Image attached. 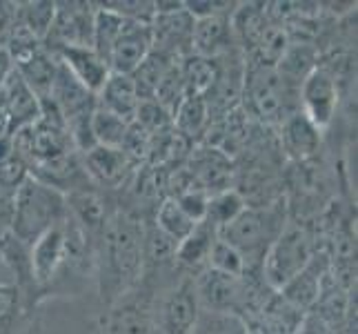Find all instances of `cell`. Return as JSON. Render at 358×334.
Here are the masks:
<instances>
[{
  "label": "cell",
  "instance_id": "f1b7e54d",
  "mask_svg": "<svg viewBox=\"0 0 358 334\" xmlns=\"http://www.w3.org/2000/svg\"><path fill=\"white\" fill-rule=\"evenodd\" d=\"M129 125L125 118H120L107 109H101L96 105L94 116H92V136L96 145L103 147H120L125 136L129 132Z\"/></svg>",
  "mask_w": 358,
  "mask_h": 334
},
{
  "label": "cell",
  "instance_id": "9c48e42d",
  "mask_svg": "<svg viewBox=\"0 0 358 334\" xmlns=\"http://www.w3.org/2000/svg\"><path fill=\"white\" fill-rule=\"evenodd\" d=\"M201 303L192 279H182L158 305V326L163 334H192L201 319Z\"/></svg>",
  "mask_w": 358,
  "mask_h": 334
},
{
  "label": "cell",
  "instance_id": "44dd1931",
  "mask_svg": "<svg viewBox=\"0 0 358 334\" xmlns=\"http://www.w3.org/2000/svg\"><path fill=\"white\" fill-rule=\"evenodd\" d=\"M58 65H60V60L54 54L41 49V52L31 56L29 60L16 65V71L20 74V78L29 85L31 92L38 96V101H47V98L52 96Z\"/></svg>",
  "mask_w": 358,
  "mask_h": 334
},
{
  "label": "cell",
  "instance_id": "d4e9b609",
  "mask_svg": "<svg viewBox=\"0 0 358 334\" xmlns=\"http://www.w3.org/2000/svg\"><path fill=\"white\" fill-rule=\"evenodd\" d=\"M218 239V232L209 225L207 221L199 223L189 237H185L178 245H176V256L174 261H178L185 267H205L207 265V256L209 250H212L214 241Z\"/></svg>",
  "mask_w": 358,
  "mask_h": 334
},
{
  "label": "cell",
  "instance_id": "7c38bea8",
  "mask_svg": "<svg viewBox=\"0 0 358 334\" xmlns=\"http://www.w3.org/2000/svg\"><path fill=\"white\" fill-rule=\"evenodd\" d=\"M83 156V165L94 188H122L134 174L136 163L120 147L94 145Z\"/></svg>",
  "mask_w": 358,
  "mask_h": 334
},
{
  "label": "cell",
  "instance_id": "74e56055",
  "mask_svg": "<svg viewBox=\"0 0 358 334\" xmlns=\"http://www.w3.org/2000/svg\"><path fill=\"white\" fill-rule=\"evenodd\" d=\"M16 20V3H0V47L7 49L11 27Z\"/></svg>",
  "mask_w": 358,
  "mask_h": 334
},
{
  "label": "cell",
  "instance_id": "4dcf8cb0",
  "mask_svg": "<svg viewBox=\"0 0 358 334\" xmlns=\"http://www.w3.org/2000/svg\"><path fill=\"white\" fill-rule=\"evenodd\" d=\"M131 123L134 125H138L145 134H150V136H158V134H165L169 130H174V123H171L169 111L160 107L154 98L141 101Z\"/></svg>",
  "mask_w": 358,
  "mask_h": 334
},
{
  "label": "cell",
  "instance_id": "277c9868",
  "mask_svg": "<svg viewBox=\"0 0 358 334\" xmlns=\"http://www.w3.org/2000/svg\"><path fill=\"white\" fill-rule=\"evenodd\" d=\"M243 103L250 116L280 125L294 111H299V85L289 83L278 69L247 63Z\"/></svg>",
  "mask_w": 358,
  "mask_h": 334
},
{
  "label": "cell",
  "instance_id": "d6a6232c",
  "mask_svg": "<svg viewBox=\"0 0 358 334\" xmlns=\"http://www.w3.org/2000/svg\"><path fill=\"white\" fill-rule=\"evenodd\" d=\"M192 334H250V328H247V321L236 314L201 312Z\"/></svg>",
  "mask_w": 358,
  "mask_h": 334
},
{
  "label": "cell",
  "instance_id": "d590c367",
  "mask_svg": "<svg viewBox=\"0 0 358 334\" xmlns=\"http://www.w3.org/2000/svg\"><path fill=\"white\" fill-rule=\"evenodd\" d=\"M234 9H236V3H229V0H189L185 3V11L194 20L209 16H231Z\"/></svg>",
  "mask_w": 358,
  "mask_h": 334
},
{
  "label": "cell",
  "instance_id": "603a6c76",
  "mask_svg": "<svg viewBox=\"0 0 358 334\" xmlns=\"http://www.w3.org/2000/svg\"><path fill=\"white\" fill-rule=\"evenodd\" d=\"M180 74L187 96H207L218 81V58L187 54L180 58Z\"/></svg>",
  "mask_w": 358,
  "mask_h": 334
},
{
  "label": "cell",
  "instance_id": "836d02e7",
  "mask_svg": "<svg viewBox=\"0 0 358 334\" xmlns=\"http://www.w3.org/2000/svg\"><path fill=\"white\" fill-rule=\"evenodd\" d=\"M24 307V299L18 290L16 283L3 281L0 283V334H9L11 328L16 326V321Z\"/></svg>",
  "mask_w": 358,
  "mask_h": 334
},
{
  "label": "cell",
  "instance_id": "ac0fdd59",
  "mask_svg": "<svg viewBox=\"0 0 358 334\" xmlns=\"http://www.w3.org/2000/svg\"><path fill=\"white\" fill-rule=\"evenodd\" d=\"M96 105L131 123L136 116V109L141 105V96L131 76H125V74H109L103 90L96 94Z\"/></svg>",
  "mask_w": 358,
  "mask_h": 334
},
{
  "label": "cell",
  "instance_id": "30bf717a",
  "mask_svg": "<svg viewBox=\"0 0 358 334\" xmlns=\"http://www.w3.org/2000/svg\"><path fill=\"white\" fill-rule=\"evenodd\" d=\"M67 258V237H65V221L60 225L45 232L43 237L29 245V261L31 277L38 292L49 288L58 279L60 270Z\"/></svg>",
  "mask_w": 358,
  "mask_h": 334
},
{
  "label": "cell",
  "instance_id": "52a82bcc",
  "mask_svg": "<svg viewBox=\"0 0 358 334\" xmlns=\"http://www.w3.org/2000/svg\"><path fill=\"white\" fill-rule=\"evenodd\" d=\"M94 9L90 3H56L54 22L43 41L45 52L56 56L63 47H92Z\"/></svg>",
  "mask_w": 358,
  "mask_h": 334
},
{
  "label": "cell",
  "instance_id": "f35d334b",
  "mask_svg": "<svg viewBox=\"0 0 358 334\" xmlns=\"http://www.w3.org/2000/svg\"><path fill=\"white\" fill-rule=\"evenodd\" d=\"M14 69H16V65H14V60H11L9 52L5 47H0V88H3L5 81L11 76V71Z\"/></svg>",
  "mask_w": 358,
  "mask_h": 334
},
{
  "label": "cell",
  "instance_id": "4316f807",
  "mask_svg": "<svg viewBox=\"0 0 358 334\" xmlns=\"http://www.w3.org/2000/svg\"><path fill=\"white\" fill-rule=\"evenodd\" d=\"M247 205H250V203H247V199L238 190L231 188V190H225V192H218L214 196H209L205 221L216 232H220L223 228H227L229 223L236 221L247 209Z\"/></svg>",
  "mask_w": 358,
  "mask_h": 334
},
{
  "label": "cell",
  "instance_id": "cb8c5ba5",
  "mask_svg": "<svg viewBox=\"0 0 358 334\" xmlns=\"http://www.w3.org/2000/svg\"><path fill=\"white\" fill-rule=\"evenodd\" d=\"M174 132L180 134L182 139H187L189 143L199 136L209 132L212 118H209V109L203 96H185L182 103L178 105L174 118Z\"/></svg>",
  "mask_w": 358,
  "mask_h": 334
},
{
  "label": "cell",
  "instance_id": "8d00e7d4",
  "mask_svg": "<svg viewBox=\"0 0 358 334\" xmlns=\"http://www.w3.org/2000/svg\"><path fill=\"white\" fill-rule=\"evenodd\" d=\"M294 334H336V330L331 328V326H327L325 321L318 319L316 314L305 312Z\"/></svg>",
  "mask_w": 358,
  "mask_h": 334
},
{
  "label": "cell",
  "instance_id": "3957f363",
  "mask_svg": "<svg viewBox=\"0 0 358 334\" xmlns=\"http://www.w3.org/2000/svg\"><path fill=\"white\" fill-rule=\"evenodd\" d=\"M67 218V201L63 194L47 188L36 179H27L11 199L9 230L24 245H34L45 232Z\"/></svg>",
  "mask_w": 358,
  "mask_h": 334
},
{
  "label": "cell",
  "instance_id": "f546056e",
  "mask_svg": "<svg viewBox=\"0 0 358 334\" xmlns=\"http://www.w3.org/2000/svg\"><path fill=\"white\" fill-rule=\"evenodd\" d=\"M56 3H16V18L45 41V36L54 22Z\"/></svg>",
  "mask_w": 358,
  "mask_h": 334
},
{
  "label": "cell",
  "instance_id": "9a60e30c",
  "mask_svg": "<svg viewBox=\"0 0 358 334\" xmlns=\"http://www.w3.org/2000/svg\"><path fill=\"white\" fill-rule=\"evenodd\" d=\"M56 58L65 65V69L76 78L83 88H87L92 94L103 90L107 81L109 65L98 56L92 47H63L56 52Z\"/></svg>",
  "mask_w": 358,
  "mask_h": 334
},
{
  "label": "cell",
  "instance_id": "5bb4252c",
  "mask_svg": "<svg viewBox=\"0 0 358 334\" xmlns=\"http://www.w3.org/2000/svg\"><path fill=\"white\" fill-rule=\"evenodd\" d=\"M236 49L229 16H209L196 18L192 27L189 54L205 58H220Z\"/></svg>",
  "mask_w": 358,
  "mask_h": 334
},
{
  "label": "cell",
  "instance_id": "4fadbf2b",
  "mask_svg": "<svg viewBox=\"0 0 358 334\" xmlns=\"http://www.w3.org/2000/svg\"><path fill=\"white\" fill-rule=\"evenodd\" d=\"M154 47L152 41V27L147 22H129L125 32L120 34V39L116 41L112 54H109V71L112 74H131L138 69V65L150 56Z\"/></svg>",
  "mask_w": 358,
  "mask_h": 334
},
{
  "label": "cell",
  "instance_id": "d6986e66",
  "mask_svg": "<svg viewBox=\"0 0 358 334\" xmlns=\"http://www.w3.org/2000/svg\"><path fill=\"white\" fill-rule=\"evenodd\" d=\"M327 270L329 267L323 265V261H318V256L314 254L310 265H307L303 272H299V274H296L285 288L278 290L280 299L303 314L310 312L318 292H320V283H323V277L327 274Z\"/></svg>",
  "mask_w": 358,
  "mask_h": 334
},
{
  "label": "cell",
  "instance_id": "7402d4cb",
  "mask_svg": "<svg viewBox=\"0 0 358 334\" xmlns=\"http://www.w3.org/2000/svg\"><path fill=\"white\" fill-rule=\"evenodd\" d=\"M131 20L122 18L116 11L107 9L105 5H96L94 9V27H92V49L101 56L105 63L109 60V54L120 39V34Z\"/></svg>",
  "mask_w": 358,
  "mask_h": 334
},
{
  "label": "cell",
  "instance_id": "ffe728a7",
  "mask_svg": "<svg viewBox=\"0 0 358 334\" xmlns=\"http://www.w3.org/2000/svg\"><path fill=\"white\" fill-rule=\"evenodd\" d=\"M103 334H152L154 321L152 312H147L138 303H122L116 301L109 305L101 321Z\"/></svg>",
  "mask_w": 358,
  "mask_h": 334
},
{
  "label": "cell",
  "instance_id": "8fae6325",
  "mask_svg": "<svg viewBox=\"0 0 358 334\" xmlns=\"http://www.w3.org/2000/svg\"><path fill=\"white\" fill-rule=\"evenodd\" d=\"M29 176L63 196L94 190V183L90 181L87 169L83 165L80 152H67L63 156L49 160V163L36 165L29 169Z\"/></svg>",
  "mask_w": 358,
  "mask_h": 334
},
{
  "label": "cell",
  "instance_id": "ba28073f",
  "mask_svg": "<svg viewBox=\"0 0 358 334\" xmlns=\"http://www.w3.org/2000/svg\"><path fill=\"white\" fill-rule=\"evenodd\" d=\"M299 107L323 132L331 125L338 107V81L325 67H316L299 88Z\"/></svg>",
  "mask_w": 358,
  "mask_h": 334
},
{
  "label": "cell",
  "instance_id": "e575fe53",
  "mask_svg": "<svg viewBox=\"0 0 358 334\" xmlns=\"http://www.w3.org/2000/svg\"><path fill=\"white\" fill-rule=\"evenodd\" d=\"M178 207L182 209L185 214H187L194 223H203L205 216H207V203H209V196L203 192V190H196V188H189L185 190L176 196H171Z\"/></svg>",
  "mask_w": 358,
  "mask_h": 334
},
{
  "label": "cell",
  "instance_id": "83f0119b",
  "mask_svg": "<svg viewBox=\"0 0 358 334\" xmlns=\"http://www.w3.org/2000/svg\"><path fill=\"white\" fill-rule=\"evenodd\" d=\"M154 225L163 234H167L171 241L180 243L185 237H189L192 230L199 225V223H194L187 214H185L171 196H165V199L156 205Z\"/></svg>",
  "mask_w": 358,
  "mask_h": 334
},
{
  "label": "cell",
  "instance_id": "2e32d148",
  "mask_svg": "<svg viewBox=\"0 0 358 334\" xmlns=\"http://www.w3.org/2000/svg\"><path fill=\"white\" fill-rule=\"evenodd\" d=\"M278 130H280V150L292 160H310L312 156H316L323 132L301 109L282 120Z\"/></svg>",
  "mask_w": 358,
  "mask_h": 334
},
{
  "label": "cell",
  "instance_id": "e0dca14e",
  "mask_svg": "<svg viewBox=\"0 0 358 334\" xmlns=\"http://www.w3.org/2000/svg\"><path fill=\"white\" fill-rule=\"evenodd\" d=\"M7 109H9V120H11V132H18L22 127L34 125L41 118V101L38 96L31 92V88L20 78V74L14 69L11 76L5 81L3 88Z\"/></svg>",
  "mask_w": 358,
  "mask_h": 334
},
{
  "label": "cell",
  "instance_id": "6da1fadb",
  "mask_svg": "<svg viewBox=\"0 0 358 334\" xmlns=\"http://www.w3.org/2000/svg\"><path fill=\"white\" fill-rule=\"evenodd\" d=\"M145 267V228L127 212L109 214L94 247V272L101 299L114 305L141 281Z\"/></svg>",
  "mask_w": 358,
  "mask_h": 334
},
{
  "label": "cell",
  "instance_id": "ab89813d",
  "mask_svg": "<svg viewBox=\"0 0 358 334\" xmlns=\"http://www.w3.org/2000/svg\"><path fill=\"white\" fill-rule=\"evenodd\" d=\"M11 134V120H9V109H7V101H5V94L0 90V139Z\"/></svg>",
  "mask_w": 358,
  "mask_h": 334
},
{
  "label": "cell",
  "instance_id": "7a4b0ae2",
  "mask_svg": "<svg viewBox=\"0 0 358 334\" xmlns=\"http://www.w3.org/2000/svg\"><path fill=\"white\" fill-rule=\"evenodd\" d=\"M287 223V209L282 199L265 205H247L236 221L218 232V239L238 250L247 267L245 274H250L254 267L261 270L267 250L280 237Z\"/></svg>",
  "mask_w": 358,
  "mask_h": 334
},
{
  "label": "cell",
  "instance_id": "8992f818",
  "mask_svg": "<svg viewBox=\"0 0 358 334\" xmlns=\"http://www.w3.org/2000/svg\"><path fill=\"white\" fill-rule=\"evenodd\" d=\"M194 290L199 296L203 312L218 314H236L250 305V283L247 277H231L216 272L212 267H203L199 279H194Z\"/></svg>",
  "mask_w": 358,
  "mask_h": 334
},
{
  "label": "cell",
  "instance_id": "1f68e13d",
  "mask_svg": "<svg viewBox=\"0 0 358 334\" xmlns=\"http://www.w3.org/2000/svg\"><path fill=\"white\" fill-rule=\"evenodd\" d=\"M205 267H212L216 272H223V274H231V277H245V272H247L238 250H234V247L229 243H225L223 239L214 241Z\"/></svg>",
  "mask_w": 358,
  "mask_h": 334
},
{
  "label": "cell",
  "instance_id": "484cf974",
  "mask_svg": "<svg viewBox=\"0 0 358 334\" xmlns=\"http://www.w3.org/2000/svg\"><path fill=\"white\" fill-rule=\"evenodd\" d=\"M176 60L180 58H174L169 56L165 52H158V49L152 47L150 56H147L143 63L138 65V69H136L131 74V81L136 85V90H138V96L141 101H147V98H154V92L156 88L160 85V81H163V76L167 74V69L176 63Z\"/></svg>",
  "mask_w": 358,
  "mask_h": 334
},
{
  "label": "cell",
  "instance_id": "5b68a950",
  "mask_svg": "<svg viewBox=\"0 0 358 334\" xmlns=\"http://www.w3.org/2000/svg\"><path fill=\"white\" fill-rule=\"evenodd\" d=\"M314 258L312 239L305 228L287 223L280 237L271 243L263 263H261V277L271 290H282L287 283L303 272Z\"/></svg>",
  "mask_w": 358,
  "mask_h": 334
}]
</instances>
